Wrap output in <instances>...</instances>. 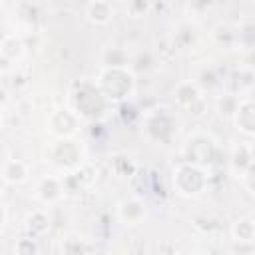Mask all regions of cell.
I'll use <instances>...</instances> for the list:
<instances>
[{"mask_svg": "<svg viewBox=\"0 0 255 255\" xmlns=\"http://www.w3.org/2000/svg\"><path fill=\"white\" fill-rule=\"evenodd\" d=\"M108 80H114V84L100 82V94L110 98V100H122L129 96L133 88V76L124 68V66H110L102 72Z\"/></svg>", "mask_w": 255, "mask_h": 255, "instance_id": "cell-1", "label": "cell"}, {"mask_svg": "<svg viewBox=\"0 0 255 255\" xmlns=\"http://www.w3.org/2000/svg\"><path fill=\"white\" fill-rule=\"evenodd\" d=\"M114 16V8L110 2H90L86 6V18L94 24H108Z\"/></svg>", "mask_w": 255, "mask_h": 255, "instance_id": "cell-2", "label": "cell"}, {"mask_svg": "<svg viewBox=\"0 0 255 255\" xmlns=\"http://www.w3.org/2000/svg\"><path fill=\"white\" fill-rule=\"evenodd\" d=\"M2 177L10 183H20L28 177V167L22 163V161H10L4 165V171H2Z\"/></svg>", "mask_w": 255, "mask_h": 255, "instance_id": "cell-3", "label": "cell"}, {"mask_svg": "<svg viewBox=\"0 0 255 255\" xmlns=\"http://www.w3.org/2000/svg\"><path fill=\"white\" fill-rule=\"evenodd\" d=\"M38 195L44 199V201H52V199H56L58 195H60V185H58V181L54 179V177H50V187H48V183H46V179L42 181V185L38 187Z\"/></svg>", "mask_w": 255, "mask_h": 255, "instance_id": "cell-4", "label": "cell"}, {"mask_svg": "<svg viewBox=\"0 0 255 255\" xmlns=\"http://www.w3.org/2000/svg\"><path fill=\"white\" fill-rule=\"evenodd\" d=\"M239 229H241V235H237V237L241 241H251V237H253V223H251L249 217L235 223V231H239Z\"/></svg>", "mask_w": 255, "mask_h": 255, "instance_id": "cell-5", "label": "cell"}, {"mask_svg": "<svg viewBox=\"0 0 255 255\" xmlns=\"http://www.w3.org/2000/svg\"><path fill=\"white\" fill-rule=\"evenodd\" d=\"M4 221H6V213H4V209L0 207V227L4 225Z\"/></svg>", "mask_w": 255, "mask_h": 255, "instance_id": "cell-6", "label": "cell"}, {"mask_svg": "<svg viewBox=\"0 0 255 255\" xmlns=\"http://www.w3.org/2000/svg\"><path fill=\"white\" fill-rule=\"evenodd\" d=\"M193 255H203V253H193Z\"/></svg>", "mask_w": 255, "mask_h": 255, "instance_id": "cell-7", "label": "cell"}]
</instances>
